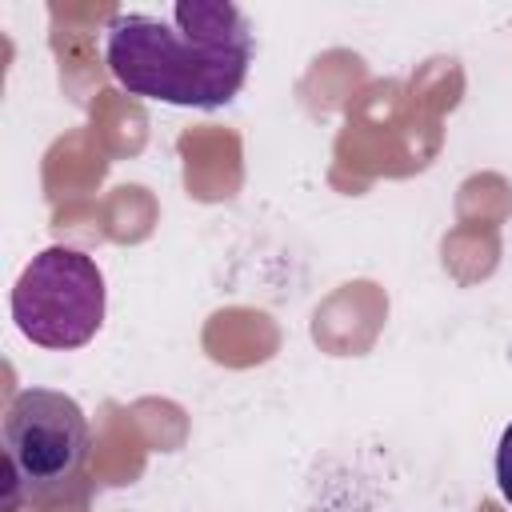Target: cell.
I'll list each match as a JSON object with an SVG mask.
<instances>
[{
  "label": "cell",
  "mask_w": 512,
  "mask_h": 512,
  "mask_svg": "<svg viewBox=\"0 0 512 512\" xmlns=\"http://www.w3.org/2000/svg\"><path fill=\"white\" fill-rule=\"evenodd\" d=\"M496 484H500V496L512 504V424L496 444Z\"/></svg>",
  "instance_id": "4"
},
{
  "label": "cell",
  "mask_w": 512,
  "mask_h": 512,
  "mask_svg": "<svg viewBox=\"0 0 512 512\" xmlns=\"http://www.w3.org/2000/svg\"><path fill=\"white\" fill-rule=\"evenodd\" d=\"M104 64L128 96L220 108L252 64V28L228 0H180L164 16L116 12L104 28Z\"/></svg>",
  "instance_id": "1"
},
{
  "label": "cell",
  "mask_w": 512,
  "mask_h": 512,
  "mask_svg": "<svg viewBox=\"0 0 512 512\" xmlns=\"http://www.w3.org/2000/svg\"><path fill=\"white\" fill-rule=\"evenodd\" d=\"M12 320L40 348L88 344L104 324V272L64 244L36 252L12 288Z\"/></svg>",
  "instance_id": "2"
},
{
  "label": "cell",
  "mask_w": 512,
  "mask_h": 512,
  "mask_svg": "<svg viewBox=\"0 0 512 512\" xmlns=\"http://www.w3.org/2000/svg\"><path fill=\"white\" fill-rule=\"evenodd\" d=\"M92 432L84 408L52 388H20L4 412V460L12 484L32 496L64 492L88 464Z\"/></svg>",
  "instance_id": "3"
}]
</instances>
